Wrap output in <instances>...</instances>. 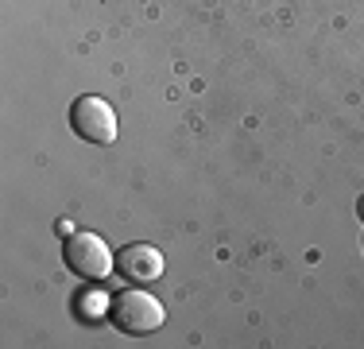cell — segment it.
<instances>
[{"mask_svg": "<svg viewBox=\"0 0 364 349\" xmlns=\"http://www.w3.org/2000/svg\"><path fill=\"white\" fill-rule=\"evenodd\" d=\"M63 260H66V268H70L77 279H90V283L109 279L112 268H117L112 249L97 237V233H70L66 244H63Z\"/></svg>", "mask_w": 364, "mask_h": 349, "instance_id": "obj_2", "label": "cell"}, {"mask_svg": "<svg viewBox=\"0 0 364 349\" xmlns=\"http://www.w3.org/2000/svg\"><path fill=\"white\" fill-rule=\"evenodd\" d=\"M163 252L155 249V244H144V241H136V244H124V249L117 252V272L120 279H128V283H136V287H147V283H155V279L163 276Z\"/></svg>", "mask_w": 364, "mask_h": 349, "instance_id": "obj_4", "label": "cell"}, {"mask_svg": "<svg viewBox=\"0 0 364 349\" xmlns=\"http://www.w3.org/2000/svg\"><path fill=\"white\" fill-rule=\"evenodd\" d=\"M360 217H364V198H360Z\"/></svg>", "mask_w": 364, "mask_h": 349, "instance_id": "obj_6", "label": "cell"}, {"mask_svg": "<svg viewBox=\"0 0 364 349\" xmlns=\"http://www.w3.org/2000/svg\"><path fill=\"white\" fill-rule=\"evenodd\" d=\"M109 318L117 322V330H124V334L132 338H144V334H155V330L163 326V318H167V311H163V303L155 299V295H147L144 287H128V291H120L117 299L109 303Z\"/></svg>", "mask_w": 364, "mask_h": 349, "instance_id": "obj_1", "label": "cell"}, {"mask_svg": "<svg viewBox=\"0 0 364 349\" xmlns=\"http://www.w3.org/2000/svg\"><path fill=\"white\" fill-rule=\"evenodd\" d=\"M70 128L85 140V144H112V140H117V113H112L109 101L82 93V98L70 105Z\"/></svg>", "mask_w": 364, "mask_h": 349, "instance_id": "obj_3", "label": "cell"}, {"mask_svg": "<svg viewBox=\"0 0 364 349\" xmlns=\"http://www.w3.org/2000/svg\"><path fill=\"white\" fill-rule=\"evenodd\" d=\"M77 307H82V318H101V314H105L101 307H109V303L101 299V295H90V299L82 295V299H77Z\"/></svg>", "mask_w": 364, "mask_h": 349, "instance_id": "obj_5", "label": "cell"}]
</instances>
